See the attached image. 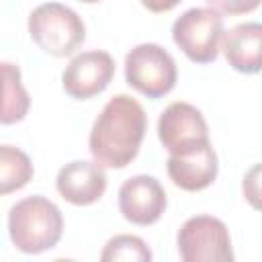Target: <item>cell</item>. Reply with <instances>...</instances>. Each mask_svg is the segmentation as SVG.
<instances>
[{
  "label": "cell",
  "instance_id": "obj_1",
  "mask_svg": "<svg viewBox=\"0 0 262 262\" xmlns=\"http://www.w3.org/2000/svg\"><path fill=\"white\" fill-rule=\"evenodd\" d=\"M145 129L147 115L143 106L127 94H117L96 117L88 137V149L100 166L125 168L139 154Z\"/></svg>",
  "mask_w": 262,
  "mask_h": 262
},
{
  "label": "cell",
  "instance_id": "obj_2",
  "mask_svg": "<svg viewBox=\"0 0 262 262\" xmlns=\"http://www.w3.org/2000/svg\"><path fill=\"white\" fill-rule=\"evenodd\" d=\"M8 233L14 248L25 254L51 250L63 233L61 211L45 196H27L12 205L8 213Z\"/></svg>",
  "mask_w": 262,
  "mask_h": 262
},
{
  "label": "cell",
  "instance_id": "obj_3",
  "mask_svg": "<svg viewBox=\"0 0 262 262\" xmlns=\"http://www.w3.org/2000/svg\"><path fill=\"white\" fill-rule=\"evenodd\" d=\"M31 39L53 57L72 55L86 39L82 18L59 2L39 4L29 16Z\"/></svg>",
  "mask_w": 262,
  "mask_h": 262
},
{
  "label": "cell",
  "instance_id": "obj_4",
  "mask_svg": "<svg viewBox=\"0 0 262 262\" xmlns=\"http://www.w3.org/2000/svg\"><path fill=\"white\" fill-rule=\"evenodd\" d=\"M223 16L215 8H190L172 25V39L194 63H211L219 53Z\"/></svg>",
  "mask_w": 262,
  "mask_h": 262
},
{
  "label": "cell",
  "instance_id": "obj_5",
  "mask_svg": "<svg viewBox=\"0 0 262 262\" xmlns=\"http://www.w3.org/2000/svg\"><path fill=\"white\" fill-rule=\"evenodd\" d=\"M176 76L178 72L172 55L156 43H141L125 55L127 84L147 98L168 94L176 84Z\"/></svg>",
  "mask_w": 262,
  "mask_h": 262
},
{
  "label": "cell",
  "instance_id": "obj_6",
  "mask_svg": "<svg viewBox=\"0 0 262 262\" xmlns=\"http://www.w3.org/2000/svg\"><path fill=\"white\" fill-rule=\"evenodd\" d=\"M184 262H231V237L225 223L211 215H196L182 223L176 235Z\"/></svg>",
  "mask_w": 262,
  "mask_h": 262
},
{
  "label": "cell",
  "instance_id": "obj_7",
  "mask_svg": "<svg viewBox=\"0 0 262 262\" xmlns=\"http://www.w3.org/2000/svg\"><path fill=\"white\" fill-rule=\"evenodd\" d=\"M158 137L170 156L188 154L209 143V129L203 113L188 102H172L160 115Z\"/></svg>",
  "mask_w": 262,
  "mask_h": 262
},
{
  "label": "cell",
  "instance_id": "obj_8",
  "mask_svg": "<svg viewBox=\"0 0 262 262\" xmlns=\"http://www.w3.org/2000/svg\"><path fill=\"white\" fill-rule=\"evenodd\" d=\"M115 76V61L111 53L92 49L78 53L61 74L66 94L78 100H88L100 94Z\"/></svg>",
  "mask_w": 262,
  "mask_h": 262
},
{
  "label": "cell",
  "instance_id": "obj_9",
  "mask_svg": "<svg viewBox=\"0 0 262 262\" xmlns=\"http://www.w3.org/2000/svg\"><path fill=\"white\" fill-rule=\"evenodd\" d=\"M166 190L154 176L137 174L119 188V211L133 225H151L166 211Z\"/></svg>",
  "mask_w": 262,
  "mask_h": 262
},
{
  "label": "cell",
  "instance_id": "obj_10",
  "mask_svg": "<svg viewBox=\"0 0 262 262\" xmlns=\"http://www.w3.org/2000/svg\"><path fill=\"white\" fill-rule=\"evenodd\" d=\"M57 192L72 205L86 207L96 203L106 190V174L98 162L76 160L66 164L55 178Z\"/></svg>",
  "mask_w": 262,
  "mask_h": 262
},
{
  "label": "cell",
  "instance_id": "obj_11",
  "mask_svg": "<svg viewBox=\"0 0 262 262\" xmlns=\"http://www.w3.org/2000/svg\"><path fill=\"white\" fill-rule=\"evenodd\" d=\"M168 176L170 180L188 192H196L203 190L207 186L213 184V180L217 178V156L215 149L209 143H205L199 149H192L188 154H178V156H170L168 164H166Z\"/></svg>",
  "mask_w": 262,
  "mask_h": 262
},
{
  "label": "cell",
  "instance_id": "obj_12",
  "mask_svg": "<svg viewBox=\"0 0 262 262\" xmlns=\"http://www.w3.org/2000/svg\"><path fill=\"white\" fill-rule=\"evenodd\" d=\"M223 55L242 74H258L262 68V25L242 23L223 33Z\"/></svg>",
  "mask_w": 262,
  "mask_h": 262
},
{
  "label": "cell",
  "instance_id": "obj_13",
  "mask_svg": "<svg viewBox=\"0 0 262 262\" xmlns=\"http://www.w3.org/2000/svg\"><path fill=\"white\" fill-rule=\"evenodd\" d=\"M31 96L20 82L18 66L0 61V125H14L27 117Z\"/></svg>",
  "mask_w": 262,
  "mask_h": 262
},
{
  "label": "cell",
  "instance_id": "obj_14",
  "mask_svg": "<svg viewBox=\"0 0 262 262\" xmlns=\"http://www.w3.org/2000/svg\"><path fill=\"white\" fill-rule=\"evenodd\" d=\"M33 172V162L23 149L0 145V194H10L27 186Z\"/></svg>",
  "mask_w": 262,
  "mask_h": 262
},
{
  "label": "cell",
  "instance_id": "obj_15",
  "mask_svg": "<svg viewBox=\"0 0 262 262\" xmlns=\"http://www.w3.org/2000/svg\"><path fill=\"white\" fill-rule=\"evenodd\" d=\"M102 262H117V260H127V262H149L151 260V252L147 248V244L137 237V235H115L106 242L102 254H100Z\"/></svg>",
  "mask_w": 262,
  "mask_h": 262
},
{
  "label": "cell",
  "instance_id": "obj_16",
  "mask_svg": "<svg viewBox=\"0 0 262 262\" xmlns=\"http://www.w3.org/2000/svg\"><path fill=\"white\" fill-rule=\"evenodd\" d=\"M211 8L225 14H246L258 8L260 0H207Z\"/></svg>",
  "mask_w": 262,
  "mask_h": 262
},
{
  "label": "cell",
  "instance_id": "obj_17",
  "mask_svg": "<svg viewBox=\"0 0 262 262\" xmlns=\"http://www.w3.org/2000/svg\"><path fill=\"white\" fill-rule=\"evenodd\" d=\"M182 0H141V4L151 12H168Z\"/></svg>",
  "mask_w": 262,
  "mask_h": 262
},
{
  "label": "cell",
  "instance_id": "obj_18",
  "mask_svg": "<svg viewBox=\"0 0 262 262\" xmlns=\"http://www.w3.org/2000/svg\"><path fill=\"white\" fill-rule=\"evenodd\" d=\"M80 2H86V4H94V2H100V0H80Z\"/></svg>",
  "mask_w": 262,
  "mask_h": 262
}]
</instances>
